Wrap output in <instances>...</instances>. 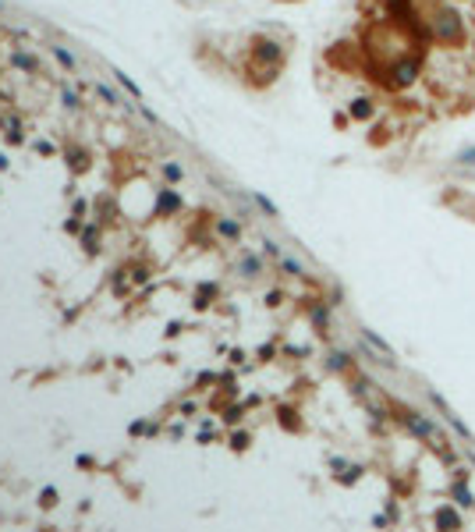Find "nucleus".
Returning <instances> with one entry per match:
<instances>
[{"label":"nucleus","instance_id":"1","mask_svg":"<svg viewBox=\"0 0 475 532\" xmlns=\"http://www.w3.org/2000/svg\"><path fill=\"white\" fill-rule=\"evenodd\" d=\"M408 426H411L422 440H429V437L436 433V429H433V422H426V419H418V415H408Z\"/></svg>","mask_w":475,"mask_h":532},{"label":"nucleus","instance_id":"2","mask_svg":"<svg viewBox=\"0 0 475 532\" xmlns=\"http://www.w3.org/2000/svg\"><path fill=\"white\" fill-rule=\"evenodd\" d=\"M255 202H259V206H262V210H266L270 217H277V206H273V202H270L266 195H255Z\"/></svg>","mask_w":475,"mask_h":532},{"label":"nucleus","instance_id":"3","mask_svg":"<svg viewBox=\"0 0 475 532\" xmlns=\"http://www.w3.org/2000/svg\"><path fill=\"white\" fill-rule=\"evenodd\" d=\"M454 497H458V504H472V500H468V490H465V486H454Z\"/></svg>","mask_w":475,"mask_h":532},{"label":"nucleus","instance_id":"4","mask_svg":"<svg viewBox=\"0 0 475 532\" xmlns=\"http://www.w3.org/2000/svg\"><path fill=\"white\" fill-rule=\"evenodd\" d=\"M220 234H227V238H234V234H238V224H231V220H224V224H220Z\"/></svg>","mask_w":475,"mask_h":532},{"label":"nucleus","instance_id":"5","mask_svg":"<svg viewBox=\"0 0 475 532\" xmlns=\"http://www.w3.org/2000/svg\"><path fill=\"white\" fill-rule=\"evenodd\" d=\"M458 163H465V167L472 163V167H475V149H465V153H461V156H458Z\"/></svg>","mask_w":475,"mask_h":532},{"label":"nucleus","instance_id":"6","mask_svg":"<svg viewBox=\"0 0 475 532\" xmlns=\"http://www.w3.org/2000/svg\"><path fill=\"white\" fill-rule=\"evenodd\" d=\"M284 270H287V273H295V277H298V273H302V266H298V263H295V259H284Z\"/></svg>","mask_w":475,"mask_h":532},{"label":"nucleus","instance_id":"7","mask_svg":"<svg viewBox=\"0 0 475 532\" xmlns=\"http://www.w3.org/2000/svg\"><path fill=\"white\" fill-rule=\"evenodd\" d=\"M330 366H333V369H344V355L333 351V355H330Z\"/></svg>","mask_w":475,"mask_h":532},{"label":"nucleus","instance_id":"8","mask_svg":"<svg viewBox=\"0 0 475 532\" xmlns=\"http://www.w3.org/2000/svg\"><path fill=\"white\" fill-rule=\"evenodd\" d=\"M57 61H61V64H68V68L75 64V61H71V54H64V50H57Z\"/></svg>","mask_w":475,"mask_h":532},{"label":"nucleus","instance_id":"9","mask_svg":"<svg viewBox=\"0 0 475 532\" xmlns=\"http://www.w3.org/2000/svg\"><path fill=\"white\" fill-rule=\"evenodd\" d=\"M245 270H248V273H255V270H259V259H252V256H248V259H245Z\"/></svg>","mask_w":475,"mask_h":532}]
</instances>
